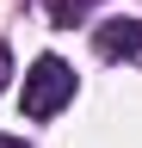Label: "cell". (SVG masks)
<instances>
[{
	"label": "cell",
	"mask_w": 142,
	"mask_h": 148,
	"mask_svg": "<svg viewBox=\"0 0 142 148\" xmlns=\"http://www.w3.org/2000/svg\"><path fill=\"white\" fill-rule=\"evenodd\" d=\"M74 99V68L62 62V56H37L25 74V117H56V111Z\"/></svg>",
	"instance_id": "1"
},
{
	"label": "cell",
	"mask_w": 142,
	"mask_h": 148,
	"mask_svg": "<svg viewBox=\"0 0 142 148\" xmlns=\"http://www.w3.org/2000/svg\"><path fill=\"white\" fill-rule=\"evenodd\" d=\"M93 49L105 56V62H130V56H142V18H105V25L93 31Z\"/></svg>",
	"instance_id": "2"
},
{
	"label": "cell",
	"mask_w": 142,
	"mask_h": 148,
	"mask_svg": "<svg viewBox=\"0 0 142 148\" xmlns=\"http://www.w3.org/2000/svg\"><path fill=\"white\" fill-rule=\"evenodd\" d=\"M80 12H86V0H49V18L56 25H80Z\"/></svg>",
	"instance_id": "3"
},
{
	"label": "cell",
	"mask_w": 142,
	"mask_h": 148,
	"mask_svg": "<svg viewBox=\"0 0 142 148\" xmlns=\"http://www.w3.org/2000/svg\"><path fill=\"white\" fill-rule=\"evenodd\" d=\"M6 80H12V49L0 43V92H6Z\"/></svg>",
	"instance_id": "4"
},
{
	"label": "cell",
	"mask_w": 142,
	"mask_h": 148,
	"mask_svg": "<svg viewBox=\"0 0 142 148\" xmlns=\"http://www.w3.org/2000/svg\"><path fill=\"white\" fill-rule=\"evenodd\" d=\"M0 148H25V142H12V136H0Z\"/></svg>",
	"instance_id": "5"
}]
</instances>
